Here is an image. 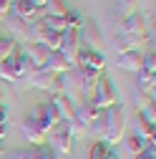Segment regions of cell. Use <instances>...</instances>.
<instances>
[{
  "instance_id": "d6986e66",
  "label": "cell",
  "mask_w": 156,
  "mask_h": 159,
  "mask_svg": "<svg viewBox=\"0 0 156 159\" xmlns=\"http://www.w3.org/2000/svg\"><path fill=\"white\" fill-rule=\"evenodd\" d=\"M50 104H53V109H55V114H58V119H61V121H73V111H76V106L68 101L63 93H53Z\"/></svg>"
},
{
  "instance_id": "83f0119b",
  "label": "cell",
  "mask_w": 156,
  "mask_h": 159,
  "mask_svg": "<svg viewBox=\"0 0 156 159\" xmlns=\"http://www.w3.org/2000/svg\"><path fill=\"white\" fill-rule=\"evenodd\" d=\"M63 20H66V30H78V28L83 25V18H81L78 10H68L63 15Z\"/></svg>"
},
{
  "instance_id": "ac0fdd59",
  "label": "cell",
  "mask_w": 156,
  "mask_h": 159,
  "mask_svg": "<svg viewBox=\"0 0 156 159\" xmlns=\"http://www.w3.org/2000/svg\"><path fill=\"white\" fill-rule=\"evenodd\" d=\"M103 71H96V68H81V93L83 96H93L96 86H98Z\"/></svg>"
},
{
  "instance_id": "d6a6232c",
  "label": "cell",
  "mask_w": 156,
  "mask_h": 159,
  "mask_svg": "<svg viewBox=\"0 0 156 159\" xmlns=\"http://www.w3.org/2000/svg\"><path fill=\"white\" fill-rule=\"evenodd\" d=\"M38 157V149L35 147H28V149H15V152H10L5 159H35Z\"/></svg>"
},
{
  "instance_id": "e0dca14e",
  "label": "cell",
  "mask_w": 156,
  "mask_h": 159,
  "mask_svg": "<svg viewBox=\"0 0 156 159\" xmlns=\"http://www.w3.org/2000/svg\"><path fill=\"white\" fill-rule=\"evenodd\" d=\"M116 66H119L121 71H128V73H139V71H141V51L119 53V58H116Z\"/></svg>"
},
{
  "instance_id": "74e56055",
  "label": "cell",
  "mask_w": 156,
  "mask_h": 159,
  "mask_svg": "<svg viewBox=\"0 0 156 159\" xmlns=\"http://www.w3.org/2000/svg\"><path fill=\"white\" fill-rule=\"evenodd\" d=\"M35 159H55V157H53L48 149H38V157H35Z\"/></svg>"
},
{
  "instance_id": "5bb4252c",
  "label": "cell",
  "mask_w": 156,
  "mask_h": 159,
  "mask_svg": "<svg viewBox=\"0 0 156 159\" xmlns=\"http://www.w3.org/2000/svg\"><path fill=\"white\" fill-rule=\"evenodd\" d=\"M98 116H101V111L96 109L91 101H81V104L76 106V111H73V119H76L78 124H83L86 129H88V126H91V124H93Z\"/></svg>"
},
{
  "instance_id": "b9f144b4",
  "label": "cell",
  "mask_w": 156,
  "mask_h": 159,
  "mask_svg": "<svg viewBox=\"0 0 156 159\" xmlns=\"http://www.w3.org/2000/svg\"><path fill=\"white\" fill-rule=\"evenodd\" d=\"M10 3H15V0H10Z\"/></svg>"
},
{
  "instance_id": "f1b7e54d",
  "label": "cell",
  "mask_w": 156,
  "mask_h": 159,
  "mask_svg": "<svg viewBox=\"0 0 156 159\" xmlns=\"http://www.w3.org/2000/svg\"><path fill=\"white\" fill-rule=\"evenodd\" d=\"M124 142H126V149L131 152V154H139L144 147H146V142L141 136H136V134H128V136H124Z\"/></svg>"
},
{
  "instance_id": "44dd1931",
  "label": "cell",
  "mask_w": 156,
  "mask_h": 159,
  "mask_svg": "<svg viewBox=\"0 0 156 159\" xmlns=\"http://www.w3.org/2000/svg\"><path fill=\"white\" fill-rule=\"evenodd\" d=\"M136 86H139V93L154 96V91H156V73L139 71V73H136Z\"/></svg>"
},
{
  "instance_id": "2e32d148",
  "label": "cell",
  "mask_w": 156,
  "mask_h": 159,
  "mask_svg": "<svg viewBox=\"0 0 156 159\" xmlns=\"http://www.w3.org/2000/svg\"><path fill=\"white\" fill-rule=\"evenodd\" d=\"M3 23H5L8 30L13 33V38H10L13 43H18V41H23V43H25V35H28V23H25V20H20L18 15L8 13V15L3 18Z\"/></svg>"
},
{
  "instance_id": "484cf974",
  "label": "cell",
  "mask_w": 156,
  "mask_h": 159,
  "mask_svg": "<svg viewBox=\"0 0 156 159\" xmlns=\"http://www.w3.org/2000/svg\"><path fill=\"white\" fill-rule=\"evenodd\" d=\"M41 46H46L48 51H58V48H61V33L46 28V33H43V38H41Z\"/></svg>"
},
{
  "instance_id": "d4e9b609",
  "label": "cell",
  "mask_w": 156,
  "mask_h": 159,
  "mask_svg": "<svg viewBox=\"0 0 156 159\" xmlns=\"http://www.w3.org/2000/svg\"><path fill=\"white\" fill-rule=\"evenodd\" d=\"M68 13V3L66 0H48L46 8H43V15H58V18H63Z\"/></svg>"
},
{
  "instance_id": "8992f818",
  "label": "cell",
  "mask_w": 156,
  "mask_h": 159,
  "mask_svg": "<svg viewBox=\"0 0 156 159\" xmlns=\"http://www.w3.org/2000/svg\"><path fill=\"white\" fill-rule=\"evenodd\" d=\"M46 142H50V149L55 154H68L71 147H73V139L68 134V121H61L55 129H50L46 134Z\"/></svg>"
},
{
  "instance_id": "6da1fadb",
  "label": "cell",
  "mask_w": 156,
  "mask_h": 159,
  "mask_svg": "<svg viewBox=\"0 0 156 159\" xmlns=\"http://www.w3.org/2000/svg\"><path fill=\"white\" fill-rule=\"evenodd\" d=\"M103 116V139L101 142H106L108 147H116L119 142H124L126 136V111L121 104H116L106 111H101Z\"/></svg>"
},
{
  "instance_id": "8d00e7d4",
  "label": "cell",
  "mask_w": 156,
  "mask_h": 159,
  "mask_svg": "<svg viewBox=\"0 0 156 159\" xmlns=\"http://www.w3.org/2000/svg\"><path fill=\"white\" fill-rule=\"evenodd\" d=\"M10 13V0H0V20Z\"/></svg>"
},
{
  "instance_id": "4dcf8cb0",
  "label": "cell",
  "mask_w": 156,
  "mask_h": 159,
  "mask_svg": "<svg viewBox=\"0 0 156 159\" xmlns=\"http://www.w3.org/2000/svg\"><path fill=\"white\" fill-rule=\"evenodd\" d=\"M119 10H121L124 18L136 15V13H139V0H119Z\"/></svg>"
},
{
  "instance_id": "60d3db41",
  "label": "cell",
  "mask_w": 156,
  "mask_h": 159,
  "mask_svg": "<svg viewBox=\"0 0 156 159\" xmlns=\"http://www.w3.org/2000/svg\"><path fill=\"white\" fill-rule=\"evenodd\" d=\"M0 154H3V139H0Z\"/></svg>"
},
{
  "instance_id": "1f68e13d",
  "label": "cell",
  "mask_w": 156,
  "mask_h": 159,
  "mask_svg": "<svg viewBox=\"0 0 156 159\" xmlns=\"http://www.w3.org/2000/svg\"><path fill=\"white\" fill-rule=\"evenodd\" d=\"M139 116L144 119V121H149L151 126H156V104L151 101V104H146V106H141V111H139Z\"/></svg>"
},
{
  "instance_id": "52a82bcc",
  "label": "cell",
  "mask_w": 156,
  "mask_h": 159,
  "mask_svg": "<svg viewBox=\"0 0 156 159\" xmlns=\"http://www.w3.org/2000/svg\"><path fill=\"white\" fill-rule=\"evenodd\" d=\"M58 53H61L68 66L73 68L78 63V53H81V41H78V30H63L61 33V48H58Z\"/></svg>"
},
{
  "instance_id": "7402d4cb",
  "label": "cell",
  "mask_w": 156,
  "mask_h": 159,
  "mask_svg": "<svg viewBox=\"0 0 156 159\" xmlns=\"http://www.w3.org/2000/svg\"><path fill=\"white\" fill-rule=\"evenodd\" d=\"M46 68L53 71L55 76H61V73H66L71 66H68V61H66V58L58 53V51H50V53H48V63H46Z\"/></svg>"
},
{
  "instance_id": "f546056e",
  "label": "cell",
  "mask_w": 156,
  "mask_h": 159,
  "mask_svg": "<svg viewBox=\"0 0 156 159\" xmlns=\"http://www.w3.org/2000/svg\"><path fill=\"white\" fill-rule=\"evenodd\" d=\"M141 71H149V73H156V53L154 48L141 53Z\"/></svg>"
},
{
  "instance_id": "ffe728a7",
  "label": "cell",
  "mask_w": 156,
  "mask_h": 159,
  "mask_svg": "<svg viewBox=\"0 0 156 159\" xmlns=\"http://www.w3.org/2000/svg\"><path fill=\"white\" fill-rule=\"evenodd\" d=\"M121 30H124V33H133V35H149V28H146V20H144L141 13L124 18V28H121Z\"/></svg>"
},
{
  "instance_id": "4fadbf2b",
  "label": "cell",
  "mask_w": 156,
  "mask_h": 159,
  "mask_svg": "<svg viewBox=\"0 0 156 159\" xmlns=\"http://www.w3.org/2000/svg\"><path fill=\"white\" fill-rule=\"evenodd\" d=\"M76 68H96V71H106V58H103V53H98V51L81 48Z\"/></svg>"
},
{
  "instance_id": "ba28073f",
  "label": "cell",
  "mask_w": 156,
  "mask_h": 159,
  "mask_svg": "<svg viewBox=\"0 0 156 159\" xmlns=\"http://www.w3.org/2000/svg\"><path fill=\"white\" fill-rule=\"evenodd\" d=\"M30 89H38V91H50V93H61V86H58V76L48 68H38L35 76L28 81Z\"/></svg>"
},
{
  "instance_id": "4316f807",
  "label": "cell",
  "mask_w": 156,
  "mask_h": 159,
  "mask_svg": "<svg viewBox=\"0 0 156 159\" xmlns=\"http://www.w3.org/2000/svg\"><path fill=\"white\" fill-rule=\"evenodd\" d=\"M41 23H43L48 30H55V33H63V30H66V20H63V18H58V15H43Z\"/></svg>"
},
{
  "instance_id": "836d02e7",
  "label": "cell",
  "mask_w": 156,
  "mask_h": 159,
  "mask_svg": "<svg viewBox=\"0 0 156 159\" xmlns=\"http://www.w3.org/2000/svg\"><path fill=\"white\" fill-rule=\"evenodd\" d=\"M15 46H18V43H13L10 38H0V63H3L5 58H8V56L15 51Z\"/></svg>"
},
{
  "instance_id": "ab89813d",
  "label": "cell",
  "mask_w": 156,
  "mask_h": 159,
  "mask_svg": "<svg viewBox=\"0 0 156 159\" xmlns=\"http://www.w3.org/2000/svg\"><path fill=\"white\" fill-rule=\"evenodd\" d=\"M30 3H33L35 8H46V3H48V0H30Z\"/></svg>"
},
{
  "instance_id": "7c38bea8",
  "label": "cell",
  "mask_w": 156,
  "mask_h": 159,
  "mask_svg": "<svg viewBox=\"0 0 156 159\" xmlns=\"http://www.w3.org/2000/svg\"><path fill=\"white\" fill-rule=\"evenodd\" d=\"M151 41L149 35H133V33H119V38H116V48H119V53H128V51H141L146 43Z\"/></svg>"
},
{
  "instance_id": "9c48e42d",
  "label": "cell",
  "mask_w": 156,
  "mask_h": 159,
  "mask_svg": "<svg viewBox=\"0 0 156 159\" xmlns=\"http://www.w3.org/2000/svg\"><path fill=\"white\" fill-rule=\"evenodd\" d=\"M78 41H81V48H88V51H98L103 53V38L98 33V28H96L93 23H86L78 28Z\"/></svg>"
},
{
  "instance_id": "30bf717a",
  "label": "cell",
  "mask_w": 156,
  "mask_h": 159,
  "mask_svg": "<svg viewBox=\"0 0 156 159\" xmlns=\"http://www.w3.org/2000/svg\"><path fill=\"white\" fill-rule=\"evenodd\" d=\"M10 13L18 15L20 20H25L28 25L30 23H38L43 18V8H35L30 0H15V3H10Z\"/></svg>"
},
{
  "instance_id": "277c9868",
  "label": "cell",
  "mask_w": 156,
  "mask_h": 159,
  "mask_svg": "<svg viewBox=\"0 0 156 159\" xmlns=\"http://www.w3.org/2000/svg\"><path fill=\"white\" fill-rule=\"evenodd\" d=\"M28 119H33V121L41 126L46 134L61 124V119H58V114H55V109H53L50 101H48V104H38V106H33V109L28 111Z\"/></svg>"
},
{
  "instance_id": "7a4b0ae2",
  "label": "cell",
  "mask_w": 156,
  "mask_h": 159,
  "mask_svg": "<svg viewBox=\"0 0 156 159\" xmlns=\"http://www.w3.org/2000/svg\"><path fill=\"white\" fill-rule=\"evenodd\" d=\"M91 104L98 109V111H106V109H111V106H116V104H119V96H116V86H113V81H111L106 73L101 76L98 86H96V91H93V96H91Z\"/></svg>"
},
{
  "instance_id": "3957f363",
  "label": "cell",
  "mask_w": 156,
  "mask_h": 159,
  "mask_svg": "<svg viewBox=\"0 0 156 159\" xmlns=\"http://www.w3.org/2000/svg\"><path fill=\"white\" fill-rule=\"evenodd\" d=\"M58 86H61V93L68 98L73 106H78V98H81V68H68L66 73L58 76Z\"/></svg>"
},
{
  "instance_id": "f35d334b",
  "label": "cell",
  "mask_w": 156,
  "mask_h": 159,
  "mask_svg": "<svg viewBox=\"0 0 156 159\" xmlns=\"http://www.w3.org/2000/svg\"><path fill=\"white\" fill-rule=\"evenodd\" d=\"M5 121H8V109L0 104V124H5Z\"/></svg>"
},
{
  "instance_id": "e575fe53",
  "label": "cell",
  "mask_w": 156,
  "mask_h": 159,
  "mask_svg": "<svg viewBox=\"0 0 156 159\" xmlns=\"http://www.w3.org/2000/svg\"><path fill=\"white\" fill-rule=\"evenodd\" d=\"M68 134H71V139L76 142V139L86 136V126H83V124H78L76 119H73V121H68Z\"/></svg>"
},
{
  "instance_id": "d590c367",
  "label": "cell",
  "mask_w": 156,
  "mask_h": 159,
  "mask_svg": "<svg viewBox=\"0 0 156 159\" xmlns=\"http://www.w3.org/2000/svg\"><path fill=\"white\" fill-rule=\"evenodd\" d=\"M136 159H156V147L154 144H146L139 154H136Z\"/></svg>"
},
{
  "instance_id": "cb8c5ba5",
  "label": "cell",
  "mask_w": 156,
  "mask_h": 159,
  "mask_svg": "<svg viewBox=\"0 0 156 159\" xmlns=\"http://www.w3.org/2000/svg\"><path fill=\"white\" fill-rule=\"evenodd\" d=\"M88 154H91V159H119L116 152H113V147H108L106 142H96Z\"/></svg>"
},
{
  "instance_id": "5b68a950",
  "label": "cell",
  "mask_w": 156,
  "mask_h": 159,
  "mask_svg": "<svg viewBox=\"0 0 156 159\" xmlns=\"http://www.w3.org/2000/svg\"><path fill=\"white\" fill-rule=\"evenodd\" d=\"M0 81H23V48H18L0 63Z\"/></svg>"
},
{
  "instance_id": "9a60e30c",
  "label": "cell",
  "mask_w": 156,
  "mask_h": 159,
  "mask_svg": "<svg viewBox=\"0 0 156 159\" xmlns=\"http://www.w3.org/2000/svg\"><path fill=\"white\" fill-rule=\"evenodd\" d=\"M48 48L46 46H41V43H28L25 48H23V56L28 58V61L35 66V68H46V63H48Z\"/></svg>"
},
{
  "instance_id": "8fae6325",
  "label": "cell",
  "mask_w": 156,
  "mask_h": 159,
  "mask_svg": "<svg viewBox=\"0 0 156 159\" xmlns=\"http://www.w3.org/2000/svg\"><path fill=\"white\" fill-rule=\"evenodd\" d=\"M20 134H23V139H25L30 147H43L46 144V131L38 126L33 119H28V116L20 121Z\"/></svg>"
},
{
  "instance_id": "603a6c76",
  "label": "cell",
  "mask_w": 156,
  "mask_h": 159,
  "mask_svg": "<svg viewBox=\"0 0 156 159\" xmlns=\"http://www.w3.org/2000/svg\"><path fill=\"white\" fill-rule=\"evenodd\" d=\"M154 131H156V126H151L149 121H144L141 116H136V121H133V134L136 136H141L146 144H154Z\"/></svg>"
}]
</instances>
